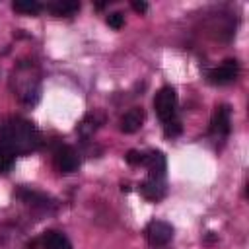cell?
I'll return each instance as SVG.
<instances>
[{
  "label": "cell",
  "mask_w": 249,
  "mask_h": 249,
  "mask_svg": "<svg viewBox=\"0 0 249 249\" xmlns=\"http://www.w3.org/2000/svg\"><path fill=\"white\" fill-rule=\"evenodd\" d=\"M124 160H126V163H130V165H144V161H146V152L128 150V152L124 154Z\"/></svg>",
  "instance_id": "16"
},
{
  "label": "cell",
  "mask_w": 249,
  "mask_h": 249,
  "mask_svg": "<svg viewBox=\"0 0 249 249\" xmlns=\"http://www.w3.org/2000/svg\"><path fill=\"white\" fill-rule=\"evenodd\" d=\"M12 8L19 14H27V16H35L43 10V6L37 2V0H18V2H12Z\"/></svg>",
  "instance_id": "13"
},
{
  "label": "cell",
  "mask_w": 249,
  "mask_h": 249,
  "mask_svg": "<svg viewBox=\"0 0 249 249\" xmlns=\"http://www.w3.org/2000/svg\"><path fill=\"white\" fill-rule=\"evenodd\" d=\"M181 130H183V126H181V123L177 121V119H173V121H169V123H165L163 124V132H165V136H179L181 134Z\"/></svg>",
  "instance_id": "18"
},
{
  "label": "cell",
  "mask_w": 249,
  "mask_h": 249,
  "mask_svg": "<svg viewBox=\"0 0 249 249\" xmlns=\"http://www.w3.org/2000/svg\"><path fill=\"white\" fill-rule=\"evenodd\" d=\"M165 193H167V189H165L163 179L148 177L146 181H142V183H140V195H142L146 200L160 202V200L165 196Z\"/></svg>",
  "instance_id": "8"
},
{
  "label": "cell",
  "mask_w": 249,
  "mask_h": 249,
  "mask_svg": "<svg viewBox=\"0 0 249 249\" xmlns=\"http://www.w3.org/2000/svg\"><path fill=\"white\" fill-rule=\"evenodd\" d=\"M144 119H146L144 109H142V107H132V109H128V111L121 117L119 128H121L123 132H126V134H132V132H136V130L144 124Z\"/></svg>",
  "instance_id": "7"
},
{
  "label": "cell",
  "mask_w": 249,
  "mask_h": 249,
  "mask_svg": "<svg viewBox=\"0 0 249 249\" xmlns=\"http://www.w3.org/2000/svg\"><path fill=\"white\" fill-rule=\"evenodd\" d=\"M16 196H18V198H21L25 204L35 206V208H43V210H47V208H53V206H54L53 198H49L47 195H43V193H39V191L27 189V187H21V189L16 193Z\"/></svg>",
  "instance_id": "9"
},
{
  "label": "cell",
  "mask_w": 249,
  "mask_h": 249,
  "mask_svg": "<svg viewBox=\"0 0 249 249\" xmlns=\"http://www.w3.org/2000/svg\"><path fill=\"white\" fill-rule=\"evenodd\" d=\"M12 165H14V154H10L6 148L0 146V173L10 171Z\"/></svg>",
  "instance_id": "15"
},
{
  "label": "cell",
  "mask_w": 249,
  "mask_h": 249,
  "mask_svg": "<svg viewBox=\"0 0 249 249\" xmlns=\"http://www.w3.org/2000/svg\"><path fill=\"white\" fill-rule=\"evenodd\" d=\"M0 146L14 156H23V154L35 152L41 146V132L31 121L16 117L2 124Z\"/></svg>",
  "instance_id": "1"
},
{
  "label": "cell",
  "mask_w": 249,
  "mask_h": 249,
  "mask_svg": "<svg viewBox=\"0 0 249 249\" xmlns=\"http://www.w3.org/2000/svg\"><path fill=\"white\" fill-rule=\"evenodd\" d=\"M144 233L152 247H163L173 239V228H171V224H167L163 220H152L146 226Z\"/></svg>",
  "instance_id": "3"
},
{
  "label": "cell",
  "mask_w": 249,
  "mask_h": 249,
  "mask_svg": "<svg viewBox=\"0 0 249 249\" xmlns=\"http://www.w3.org/2000/svg\"><path fill=\"white\" fill-rule=\"evenodd\" d=\"M53 163L60 173H74L80 165V158L72 146H60L53 154Z\"/></svg>",
  "instance_id": "4"
},
{
  "label": "cell",
  "mask_w": 249,
  "mask_h": 249,
  "mask_svg": "<svg viewBox=\"0 0 249 249\" xmlns=\"http://www.w3.org/2000/svg\"><path fill=\"white\" fill-rule=\"evenodd\" d=\"M41 249H72L68 237L60 231H45L41 237Z\"/></svg>",
  "instance_id": "12"
},
{
  "label": "cell",
  "mask_w": 249,
  "mask_h": 249,
  "mask_svg": "<svg viewBox=\"0 0 249 249\" xmlns=\"http://www.w3.org/2000/svg\"><path fill=\"white\" fill-rule=\"evenodd\" d=\"M144 165L148 167L150 177L163 179L165 169H167V160H165L163 152H160V150H150V152H146V161H144Z\"/></svg>",
  "instance_id": "10"
},
{
  "label": "cell",
  "mask_w": 249,
  "mask_h": 249,
  "mask_svg": "<svg viewBox=\"0 0 249 249\" xmlns=\"http://www.w3.org/2000/svg\"><path fill=\"white\" fill-rule=\"evenodd\" d=\"M237 74H239V62L235 58H230V60H224L220 66H216L208 72V82L224 86V84L233 82L237 78Z\"/></svg>",
  "instance_id": "5"
},
{
  "label": "cell",
  "mask_w": 249,
  "mask_h": 249,
  "mask_svg": "<svg viewBox=\"0 0 249 249\" xmlns=\"http://www.w3.org/2000/svg\"><path fill=\"white\" fill-rule=\"evenodd\" d=\"M105 21H107L109 27H113V29H121V27L124 25V16H123L121 12H113V14H109V16L105 18Z\"/></svg>",
  "instance_id": "17"
},
{
  "label": "cell",
  "mask_w": 249,
  "mask_h": 249,
  "mask_svg": "<svg viewBox=\"0 0 249 249\" xmlns=\"http://www.w3.org/2000/svg\"><path fill=\"white\" fill-rule=\"evenodd\" d=\"M49 10L54 16H72L74 12L80 10V2H54L49 6Z\"/></svg>",
  "instance_id": "14"
},
{
  "label": "cell",
  "mask_w": 249,
  "mask_h": 249,
  "mask_svg": "<svg viewBox=\"0 0 249 249\" xmlns=\"http://www.w3.org/2000/svg\"><path fill=\"white\" fill-rule=\"evenodd\" d=\"M103 123H105V115H103L101 111H91V113H88V115L82 119V123L78 124L76 130H78L82 136H89V134L95 132Z\"/></svg>",
  "instance_id": "11"
},
{
  "label": "cell",
  "mask_w": 249,
  "mask_h": 249,
  "mask_svg": "<svg viewBox=\"0 0 249 249\" xmlns=\"http://www.w3.org/2000/svg\"><path fill=\"white\" fill-rule=\"evenodd\" d=\"M132 8H134L136 12H140V14H144V12L148 10V4H146V2H132Z\"/></svg>",
  "instance_id": "19"
},
{
  "label": "cell",
  "mask_w": 249,
  "mask_h": 249,
  "mask_svg": "<svg viewBox=\"0 0 249 249\" xmlns=\"http://www.w3.org/2000/svg\"><path fill=\"white\" fill-rule=\"evenodd\" d=\"M231 111L228 105H218L212 113V119H210V134L216 136V138H224L230 134V128H231Z\"/></svg>",
  "instance_id": "6"
},
{
  "label": "cell",
  "mask_w": 249,
  "mask_h": 249,
  "mask_svg": "<svg viewBox=\"0 0 249 249\" xmlns=\"http://www.w3.org/2000/svg\"><path fill=\"white\" fill-rule=\"evenodd\" d=\"M154 109H156V115L160 117V121L163 124L175 119V115H177V93H175V89L171 86H163L156 93Z\"/></svg>",
  "instance_id": "2"
}]
</instances>
